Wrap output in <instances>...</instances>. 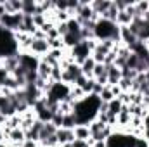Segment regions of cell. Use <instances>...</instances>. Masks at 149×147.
<instances>
[{
  "label": "cell",
  "instance_id": "6da1fadb",
  "mask_svg": "<svg viewBox=\"0 0 149 147\" xmlns=\"http://www.w3.org/2000/svg\"><path fill=\"white\" fill-rule=\"evenodd\" d=\"M101 106V99L97 95H87L83 101L74 104V116H76V123L78 125H88L97 118Z\"/></svg>",
  "mask_w": 149,
  "mask_h": 147
},
{
  "label": "cell",
  "instance_id": "7a4b0ae2",
  "mask_svg": "<svg viewBox=\"0 0 149 147\" xmlns=\"http://www.w3.org/2000/svg\"><path fill=\"white\" fill-rule=\"evenodd\" d=\"M94 35L97 42H102V40H113V42H120V26L116 23L111 21H106V19H99L95 23V30H94Z\"/></svg>",
  "mask_w": 149,
  "mask_h": 147
},
{
  "label": "cell",
  "instance_id": "3957f363",
  "mask_svg": "<svg viewBox=\"0 0 149 147\" xmlns=\"http://www.w3.org/2000/svg\"><path fill=\"white\" fill-rule=\"evenodd\" d=\"M70 85L63 83V81H56L52 83V87L49 88V92L45 94V101L47 104H61L63 101H66L70 97Z\"/></svg>",
  "mask_w": 149,
  "mask_h": 147
},
{
  "label": "cell",
  "instance_id": "277c9868",
  "mask_svg": "<svg viewBox=\"0 0 149 147\" xmlns=\"http://www.w3.org/2000/svg\"><path fill=\"white\" fill-rule=\"evenodd\" d=\"M23 19H24V14L19 12V14H3L0 17V26L5 28L7 31H12V33H17L23 26Z\"/></svg>",
  "mask_w": 149,
  "mask_h": 147
},
{
  "label": "cell",
  "instance_id": "5b68a950",
  "mask_svg": "<svg viewBox=\"0 0 149 147\" xmlns=\"http://www.w3.org/2000/svg\"><path fill=\"white\" fill-rule=\"evenodd\" d=\"M70 55L73 57V61L76 62V64H81L85 59H88V57L92 55V50H90L87 40H81L78 45H74L73 49L70 50Z\"/></svg>",
  "mask_w": 149,
  "mask_h": 147
},
{
  "label": "cell",
  "instance_id": "8992f818",
  "mask_svg": "<svg viewBox=\"0 0 149 147\" xmlns=\"http://www.w3.org/2000/svg\"><path fill=\"white\" fill-rule=\"evenodd\" d=\"M80 76H83L81 74V68H80V64H70L66 69H63V76H61V81L63 83H66V85H70V87H73L74 81L80 78Z\"/></svg>",
  "mask_w": 149,
  "mask_h": 147
},
{
  "label": "cell",
  "instance_id": "52a82bcc",
  "mask_svg": "<svg viewBox=\"0 0 149 147\" xmlns=\"http://www.w3.org/2000/svg\"><path fill=\"white\" fill-rule=\"evenodd\" d=\"M0 114H3L5 118H10L16 112V106L12 102V95H2L0 94Z\"/></svg>",
  "mask_w": 149,
  "mask_h": 147
},
{
  "label": "cell",
  "instance_id": "ba28073f",
  "mask_svg": "<svg viewBox=\"0 0 149 147\" xmlns=\"http://www.w3.org/2000/svg\"><path fill=\"white\" fill-rule=\"evenodd\" d=\"M49 50H50V47H49L47 40H37V38H33V43L30 47V54H33V55H37L38 59H42L43 55L49 54Z\"/></svg>",
  "mask_w": 149,
  "mask_h": 147
},
{
  "label": "cell",
  "instance_id": "9c48e42d",
  "mask_svg": "<svg viewBox=\"0 0 149 147\" xmlns=\"http://www.w3.org/2000/svg\"><path fill=\"white\" fill-rule=\"evenodd\" d=\"M7 140H9V144H14V146L21 147V144L26 140V132H24L21 126H19V128H14V130L9 132Z\"/></svg>",
  "mask_w": 149,
  "mask_h": 147
},
{
  "label": "cell",
  "instance_id": "30bf717a",
  "mask_svg": "<svg viewBox=\"0 0 149 147\" xmlns=\"http://www.w3.org/2000/svg\"><path fill=\"white\" fill-rule=\"evenodd\" d=\"M56 137H57L59 147L61 146H68V144H71V142L74 140V132L73 130H68V128H57Z\"/></svg>",
  "mask_w": 149,
  "mask_h": 147
},
{
  "label": "cell",
  "instance_id": "8fae6325",
  "mask_svg": "<svg viewBox=\"0 0 149 147\" xmlns=\"http://www.w3.org/2000/svg\"><path fill=\"white\" fill-rule=\"evenodd\" d=\"M111 3H113V0H95V2H90L94 14H97L99 17H102L108 12V9L111 7Z\"/></svg>",
  "mask_w": 149,
  "mask_h": 147
},
{
  "label": "cell",
  "instance_id": "7c38bea8",
  "mask_svg": "<svg viewBox=\"0 0 149 147\" xmlns=\"http://www.w3.org/2000/svg\"><path fill=\"white\" fill-rule=\"evenodd\" d=\"M121 78H123V74H121V69L120 68H116L114 64L113 66H108V85L109 87L118 85L121 81Z\"/></svg>",
  "mask_w": 149,
  "mask_h": 147
},
{
  "label": "cell",
  "instance_id": "4fadbf2b",
  "mask_svg": "<svg viewBox=\"0 0 149 147\" xmlns=\"http://www.w3.org/2000/svg\"><path fill=\"white\" fill-rule=\"evenodd\" d=\"M5 7V14H19L23 12V0H2Z\"/></svg>",
  "mask_w": 149,
  "mask_h": 147
},
{
  "label": "cell",
  "instance_id": "5bb4252c",
  "mask_svg": "<svg viewBox=\"0 0 149 147\" xmlns=\"http://www.w3.org/2000/svg\"><path fill=\"white\" fill-rule=\"evenodd\" d=\"M3 68L12 74L17 68H19V52L14 54V55H9V57H3Z\"/></svg>",
  "mask_w": 149,
  "mask_h": 147
},
{
  "label": "cell",
  "instance_id": "9a60e30c",
  "mask_svg": "<svg viewBox=\"0 0 149 147\" xmlns=\"http://www.w3.org/2000/svg\"><path fill=\"white\" fill-rule=\"evenodd\" d=\"M95 61L92 59V55L88 57V59H85L81 64H80V68H81V74L85 76V78H92V74H94V68H95Z\"/></svg>",
  "mask_w": 149,
  "mask_h": 147
},
{
  "label": "cell",
  "instance_id": "2e32d148",
  "mask_svg": "<svg viewBox=\"0 0 149 147\" xmlns=\"http://www.w3.org/2000/svg\"><path fill=\"white\" fill-rule=\"evenodd\" d=\"M42 126H43V123L37 119V121L33 123V126L26 132V139H28V140H33V142H38V140H40V132H42Z\"/></svg>",
  "mask_w": 149,
  "mask_h": 147
},
{
  "label": "cell",
  "instance_id": "e0dca14e",
  "mask_svg": "<svg viewBox=\"0 0 149 147\" xmlns=\"http://www.w3.org/2000/svg\"><path fill=\"white\" fill-rule=\"evenodd\" d=\"M56 132H57V126H56V125H52V123H43L42 132H40V140H38V144L43 142V140H47L49 137L56 135Z\"/></svg>",
  "mask_w": 149,
  "mask_h": 147
},
{
  "label": "cell",
  "instance_id": "ac0fdd59",
  "mask_svg": "<svg viewBox=\"0 0 149 147\" xmlns=\"http://www.w3.org/2000/svg\"><path fill=\"white\" fill-rule=\"evenodd\" d=\"M74 139H80V140H90V128L88 125H76L74 126Z\"/></svg>",
  "mask_w": 149,
  "mask_h": 147
},
{
  "label": "cell",
  "instance_id": "d6986e66",
  "mask_svg": "<svg viewBox=\"0 0 149 147\" xmlns=\"http://www.w3.org/2000/svg\"><path fill=\"white\" fill-rule=\"evenodd\" d=\"M50 73H52V66H49L47 62H43V61L40 59L38 68H37L38 78H42V80H50Z\"/></svg>",
  "mask_w": 149,
  "mask_h": 147
},
{
  "label": "cell",
  "instance_id": "ffe728a7",
  "mask_svg": "<svg viewBox=\"0 0 149 147\" xmlns=\"http://www.w3.org/2000/svg\"><path fill=\"white\" fill-rule=\"evenodd\" d=\"M121 107H123L121 101H120V99H113L111 102L108 104V114H109V116H118L120 111H121Z\"/></svg>",
  "mask_w": 149,
  "mask_h": 147
},
{
  "label": "cell",
  "instance_id": "44dd1931",
  "mask_svg": "<svg viewBox=\"0 0 149 147\" xmlns=\"http://www.w3.org/2000/svg\"><path fill=\"white\" fill-rule=\"evenodd\" d=\"M76 125H78V123H76V116H74V112H71V114H64V118H63V126H61V128L74 130Z\"/></svg>",
  "mask_w": 149,
  "mask_h": 147
},
{
  "label": "cell",
  "instance_id": "7402d4cb",
  "mask_svg": "<svg viewBox=\"0 0 149 147\" xmlns=\"http://www.w3.org/2000/svg\"><path fill=\"white\" fill-rule=\"evenodd\" d=\"M99 99H101V102H104V104H109L113 99H114V95H113L109 85L102 87V90H101V94H99Z\"/></svg>",
  "mask_w": 149,
  "mask_h": 147
},
{
  "label": "cell",
  "instance_id": "603a6c76",
  "mask_svg": "<svg viewBox=\"0 0 149 147\" xmlns=\"http://www.w3.org/2000/svg\"><path fill=\"white\" fill-rule=\"evenodd\" d=\"M118 9H116V5H114V2L111 3V7L108 9V12L102 16V19H106V21H111V23H116V16H118Z\"/></svg>",
  "mask_w": 149,
  "mask_h": 147
},
{
  "label": "cell",
  "instance_id": "cb8c5ba5",
  "mask_svg": "<svg viewBox=\"0 0 149 147\" xmlns=\"http://www.w3.org/2000/svg\"><path fill=\"white\" fill-rule=\"evenodd\" d=\"M33 23H35V26H37L38 30L47 23V17H45V14L43 12H37V14H33Z\"/></svg>",
  "mask_w": 149,
  "mask_h": 147
},
{
  "label": "cell",
  "instance_id": "d4e9b609",
  "mask_svg": "<svg viewBox=\"0 0 149 147\" xmlns=\"http://www.w3.org/2000/svg\"><path fill=\"white\" fill-rule=\"evenodd\" d=\"M61 76H63L61 66H54V68H52V73H50V80L56 83V81H61Z\"/></svg>",
  "mask_w": 149,
  "mask_h": 147
},
{
  "label": "cell",
  "instance_id": "484cf974",
  "mask_svg": "<svg viewBox=\"0 0 149 147\" xmlns=\"http://www.w3.org/2000/svg\"><path fill=\"white\" fill-rule=\"evenodd\" d=\"M94 144V140L90 139V140H80V139H74L73 142H71V147H90Z\"/></svg>",
  "mask_w": 149,
  "mask_h": 147
},
{
  "label": "cell",
  "instance_id": "4316f807",
  "mask_svg": "<svg viewBox=\"0 0 149 147\" xmlns=\"http://www.w3.org/2000/svg\"><path fill=\"white\" fill-rule=\"evenodd\" d=\"M63 118H64V114H61V112H54V116H52V125H56L57 128H61L63 126Z\"/></svg>",
  "mask_w": 149,
  "mask_h": 147
},
{
  "label": "cell",
  "instance_id": "83f0119b",
  "mask_svg": "<svg viewBox=\"0 0 149 147\" xmlns=\"http://www.w3.org/2000/svg\"><path fill=\"white\" fill-rule=\"evenodd\" d=\"M9 76H10V73H9L5 68H2V69H0V87H3V83L9 80Z\"/></svg>",
  "mask_w": 149,
  "mask_h": 147
},
{
  "label": "cell",
  "instance_id": "f1b7e54d",
  "mask_svg": "<svg viewBox=\"0 0 149 147\" xmlns=\"http://www.w3.org/2000/svg\"><path fill=\"white\" fill-rule=\"evenodd\" d=\"M37 146H38V142H33V140H28V139H26V140H24V142L21 144V147H37Z\"/></svg>",
  "mask_w": 149,
  "mask_h": 147
},
{
  "label": "cell",
  "instance_id": "f546056e",
  "mask_svg": "<svg viewBox=\"0 0 149 147\" xmlns=\"http://www.w3.org/2000/svg\"><path fill=\"white\" fill-rule=\"evenodd\" d=\"M144 43H146V49H148V52H149V40H146Z\"/></svg>",
  "mask_w": 149,
  "mask_h": 147
},
{
  "label": "cell",
  "instance_id": "4dcf8cb0",
  "mask_svg": "<svg viewBox=\"0 0 149 147\" xmlns=\"http://www.w3.org/2000/svg\"><path fill=\"white\" fill-rule=\"evenodd\" d=\"M3 68V59H0V69Z\"/></svg>",
  "mask_w": 149,
  "mask_h": 147
},
{
  "label": "cell",
  "instance_id": "1f68e13d",
  "mask_svg": "<svg viewBox=\"0 0 149 147\" xmlns=\"http://www.w3.org/2000/svg\"><path fill=\"white\" fill-rule=\"evenodd\" d=\"M61 147H71V144H68V146H61Z\"/></svg>",
  "mask_w": 149,
  "mask_h": 147
},
{
  "label": "cell",
  "instance_id": "d6a6232c",
  "mask_svg": "<svg viewBox=\"0 0 149 147\" xmlns=\"http://www.w3.org/2000/svg\"><path fill=\"white\" fill-rule=\"evenodd\" d=\"M37 147H43V146H40V144H38V146H37Z\"/></svg>",
  "mask_w": 149,
  "mask_h": 147
}]
</instances>
